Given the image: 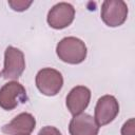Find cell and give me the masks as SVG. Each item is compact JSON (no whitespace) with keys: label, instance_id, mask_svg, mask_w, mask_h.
<instances>
[{"label":"cell","instance_id":"obj_1","mask_svg":"<svg viewBox=\"0 0 135 135\" xmlns=\"http://www.w3.org/2000/svg\"><path fill=\"white\" fill-rule=\"evenodd\" d=\"M58 58L70 64H79L86 58L88 50L84 42L77 37H64L56 46Z\"/></svg>","mask_w":135,"mask_h":135},{"label":"cell","instance_id":"obj_2","mask_svg":"<svg viewBox=\"0 0 135 135\" xmlns=\"http://www.w3.org/2000/svg\"><path fill=\"white\" fill-rule=\"evenodd\" d=\"M35 82L41 94L45 96H55L62 89L63 77L59 71L52 68H44L37 73Z\"/></svg>","mask_w":135,"mask_h":135},{"label":"cell","instance_id":"obj_3","mask_svg":"<svg viewBox=\"0 0 135 135\" xmlns=\"http://www.w3.org/2000/svg\"><path fill=\"white\" fill-rule=\"evenodd\" d=\"M27 101L25 88L18 81H9L0 89V108L12 111Z\"/></svg>","mask_w":135,"mask_h":135},{"label":"cell","instance_id":"obj_4","mask_svg":"<svg viewBox=\"0 0 135 135\" xmlns=\"http://www.w3.org/2000/svg\"><path fill=\"white\" fill-rule=\"evenodd\" d=\"M101 20L110 27L120 26L128 17V5L122 0H105L101 4Z\"/></svg>","mask_w":135,"mask_h":135},{"label":"cell","instance_id":"obj_5","mask_svg":"<svg viewBox=\"0 0 135 135\" xmlns=\"http://www.w3.org/2000/svg\"><path fill=\"white\" fill-rule=\"evenodd\" d=\"M25 69V59L23 53L12 45L7 46L4 52V65L2 76L5 79H18Z\"/></svg>","mask_w":135,"mask_h":135},{"label":"cell","instance_id":"obj_6","mask_svg":"<svg viewBox=\"0 0 135 135\" xmlns=\"http://www.w3.org/2000/svg\"><path fill=\"white\" fill-rule=\"evenodd\" d=\"M94 113H95L94 119L96 120L99 127L109 124L118 115L119 103L113 95L101 96L96 103Z\"/></svg>","mask_w":135,"mask_h":135},{"label":"cell","instance_id":"obj_7","mask_svg":"<svg viewBox=\"0 0 135 135\" xmlns=\"http://www.w3.org/2000/svg\"><path fill=\"white\" fill-rule=\"evenodd\" d=\"M75 18V8L68 2H59L55 4L47 13L46 21L49 25L55 30L68 27Z\"/></svg>","mask_w":135,"mask_h":135},{"label":"cell","instance_id":"obj_8","mask_svg":"<svg viewBox=\"0 0 135 135\" xmlns=\"http://www.w3.org/2000/svg\"><path fill=\"white\" fill-rule=\"evenodd\" d=\"M91 100V91L84 85L74 86L68 94L65 104L72 115L82 113L89 105Z\"/></svg>","mask_w":135,"mask_h":135},{"label":"cell","instance_id":"obj_9","mask_svg":"<svg viewBox=\"0 0 135 135\" xmlns=\"http://www.w3.org/2000/svg\"><path fill=\"white\" fill-rule=\"evenodd\" d=\"M36 127L35 117L27 112L20 113L11 122L4 124L1 131L6 135H30Z\"/></svg>","mask_w":135,"mask_h":135},{"label":"cell","instance_id":"obj_10","mask_svg":"<svg viewBox=\"0 0 135 135\" xmlns=\"http://www.w3.org/2000/svg\"><path fill=\"white\" fill-rule=\"evenodd\" d=\"M70 135H98L99 126L93 116L86 113L75 115L69 124Z\"/></svg>","mask_w":135,"mask_h":135},{"label":"cell","instance_id":"obj_11","mask_svg":"<svg viewBox=\"0 0 135 135\" xmlns=\"http://www.w3.org/2000/svg\"><path fill=\"white\" fill-rule=\"evenodd\" d=\"M32 1H23V0H17V1H8V5L17 12H23L28 8V6L32 4Z\"/></svg>","mask_w":135,"mask_h":135},{"label":"cell","instance_id":"obj_12","mask_svg":"<svg viewBox=\"0 0 135 135\" xmlns=\"http://www.w3.org/2000/svg\"><path fill=\"white\" fill-rule=\"evenodd\" d=\"M134 118H130L126 121L121 128V135H134Z\"/></svg>","mask_w":135,"mask_h":135},{"label":"cell","instance_id":"obj_13","mask_svg":"<svg viewBox=\"0 0 135 135\" xmlns=\"http://www.w3.org/2000/svg\"><path fill=\"white\" fill-rule=\"evenodd\" d=\"M38 135H62L60 133V131L55 128V127H51V126H46L40 129V131L38 132Z\"/></svg>","mask_w":135,"mask_h":135}]
</instances>
